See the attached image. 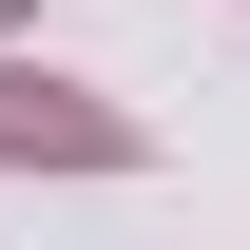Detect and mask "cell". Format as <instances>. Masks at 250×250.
<instances>
[{"label": "cell", "instance_id": "obj_2", "mask_svg": "<svg viewBox=\"0 0 250 250\" xmlns=\"http://www.w3.org/2000/svg\"><path fill=\"white\" fill-rule=\"evenodd\" d=\"M0 20H20V0H0Z\"/></svg>", "mask_w": 250, "mask_h": 250}, {"label": "cell", "instance_id": "obj_1", "mask_svg": "<svg viewBox=\"0 0 250 250\" xmlns=\"http://www.w3.org/2000/svg\"><path fill=\"white\" fill-rule=\"evenodd\" d=\"M0 154H39V173H116L135 116H96L77 77H20V58H0Z\"/></svg>", "mask_w": 250, "mask_h": 250}]
</instances>
